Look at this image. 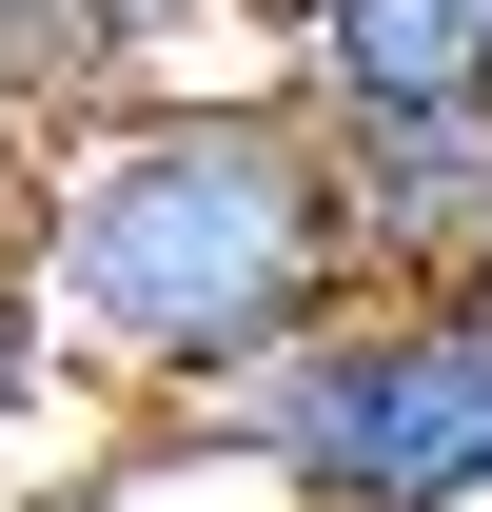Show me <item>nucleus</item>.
Instances as JSON below:
<instances>
[{
    "label": "nucleus",
    "instance_id": "nucleus-1",
    "mask_svg": "<svg viewBox=\"0 0 492 512\" xmlns=\"http://www.w3.org/2000/svg\"><path fill=\"white\" fill-rule=\"evenodd\" d=\"M40 296L79 335V394L119 414H217L276 375L296 335L374 296L355 197H335V119L296 79H138L60 138L40 178Z\"/></svg>",
    "mask_w": 492,
    "mask_h": 512
},
{
    "label": "nucleus",
    "instance_id": "nucleus-2",
    "mask_svg": "<svg viewBox=\"0 0 492 512\" xmlns=\"http://www.w3.org/2000/svg\"><path fill=\"white\" fill-rule=\"evenodd\" d=\"M178 434L276 512H492V296H355Z\"/></svg>",
    "mask_w": 492,
    "mask_h": 512
},
{
    "label": "nucleus",
    "instance_id": "nucleus-3",
    "mask_svg": "<svg viewBox=\"0 0 492 512\" xmlns=\"http://www.w3.org/2000/svg\"><path fill=\"white\" fill-rule=\"evenodd\" d=\"M335 197H355L374 296H492V99H374L335 119Z\"/></svg>",
    "mask_w": 492,
    "mask_h": 512
},
{
    "label": "nucleus",
    "instance_id": "nucleus-4",
    "mask_svg": "<svg viewBox=\"0 0 492 512\" xmlns=\"http://www.w3.org/2000/svg\"><path fill=\"white\" fill-rule=\"evenodd\" d=\"M315 119H374V99H492V0H276Z\"/></svg>",
    "mask_w": 492,
    "mask_h": 512
},
{
    "label": "nucleus",
    "instance_id": "nucleus-5",
    "mask_svg": "<svg viewBox=\"0 0 492 512\" xmlns=\"http://www.w3.org/2000/svg\"><path fill=\"white\" fill-rule=\"evenodd\" d=\"M138 60H158V0H0V99L40 138H79L99 99H138Z\"/></svg>",
    "mask_w": 492,
    "mask_h": 512
},
{
    "label": "nucleus",
    "instance_id": "nucleus-6",
    "mask_svg": "<svg viewBox=\"0 0 492 512\" xmlns=\"http://www.w3.org/2000/svg\"><path fill=\"white\" fill-rule=\"evenodd\" d=\"M60 375H79V335H60V296H40V256H0V434H20Z\"/></svg>",
    "mask_w": 492,
    "mask_h": 512
},
{
    "label": "nucleus",
    "instance_id": "nucleus-7",
    "mask_svg": "<svg viewBox=\"0 0 492 512\" xmlns=\"http://www.w3.org/2000/svg\"><path fill=\"white\" fill-rule=\"evenodd\" d=\"M40 178H60V138L0 99V256H40Z\"/></svg>",
    "mask_w": 492,
    "mask_h": 512
},
{
    "label": "nucleus",
    "instance_id": "nucleus-8",
    "mask_svg": "<svg viewBox=\"0 0 492 512\" xmlns=\"http://www.w3.org/2000/svg\"><path fill=\"white\" fill-rule=\"evenodd\" d=\"M178 20H217V0H158V40H178Z\"/></svg>",
    "mask_w": 492,
    "mask_h": 512
}]
</instances>
